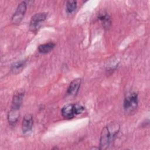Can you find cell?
Masks as SVG:
<instances>
[{
	"label": "cell",
	"mask_w": 150,
	"mask_h": 150,
	"mask_svg": "<svg viewBox=\"0 0 150 150\" xmlns=\"http://www.w3.org/2000/svg\"><path fill=\"white\" fill-rule=\"evenodd\" d=\"M120 125L117 122H111L105 126L101 132L100 139V149H107L115 139L118 131Z\"/></svg>",
	"instance_id": "obj_1"
},
{
	"label": "cell",
	"mask_w": 150,
	"mask_h": 150,
	"mask_svg": "<svg viewBox=\"0 0 150 150\" xmlns=\"http://www.w3.org/2000/svg\"><path fill=\"white\" fill-rule=\"evenodd\" d=\"M138 105V98L137 93L135 92H132L128 94L125 97L123 107L125 111L127 113L131 114L135 111Z\"/></svg>",
	"instance_id": "obj_2"
},
{
	"label": "cell",
	"mask_w": 150,
	"mask_h": 150,
	"mask_svg": "<svg viewBox=\"0 0 150 150\" xmlns=\"http://www.w3.org/2000/svg\"><path fill=\"white\" fill-rule=\"evenodd\" d=\"M47 13L39 12L35 14L30 19L29 29L32 32H36L41 27L44 21L46 19Z\"/></svg>",
	"instance_id": "obj_3"
},
{
	"label": "cell",
	"mask_w": 150,
	"mask_h": 150,
	"mask_svg": "<svg viewBox=\"0 0 150 150\" xmlns=\"http://www.w3.org/2000/svg\"><path fill=\"white\" fill-rule=\"evenodd\" d=\"M27 5L25 1H22L19 4L16 11L12 16L11 21L13 24L18 25L21 23L23 19L25 12L26 11Z\"/></svg>",
	"instance_id": "obj_4"
},
{
	"label": "cell",
	"mask_w": 150,
	"mask_h": 150,
	"mask_svg": "<svg viewBox=\"0 0 150 150\" xmlns=\"http://www.w3.org/2000/svg\"><path fill=\"white\" fill-rule=\"evenodd\" d=\"M25 95V91L22 89L18 90L13 94L11 110L18 111L22 105L23 99Z\"/></svg>",
	"instance_id": "obj_5"
},
{
	"label": "cell",
	"mask_w": 150,
	"mask_h": 150,
	"mask_svg": "<svg viewBox=\"0 0 150 150\" xmlns=\"http://www.w3.org/2000/svg\"><path fill=\"white\" fill-rule=\"evenodd\" d=\"M33 124V121L32 115L29 114L25 115L22 122V130L24 134H29L31 132Z\"/></svg>",
	"instance_id": "obj_6"
},
{
	"label": "cell",
	"mask_w": 150,
	"mask_h": 150,
	"mask_svg": "<svg viewBox=\"0 0 150 150\" xmlns=\"http://www.w3.org/2000/svg\"><path fill=\"white\" fill-rule=\"evenodd\" d=\"M62 116L67 120L73 118L76 114L74 104H70L64 105L61 110Z\"/></svg>",
	"instance_id": "obj_7"
},
{
	"label": "cell",
	"mask_w": 150,
	"mask_h": 150,
	"mask_svg": "<svg viewBox=\"0 0 150 150\" xmlns=\"http://www.w3.org/2000/svg\"><path fill=\"white\" fill-rule=\"evenodd\" d=\"M81 82V79L80 78H77L71 81L67 88V94L70 96H76L79 92Z\"/></svg>",
	"instance_id": "obj_8"
},
{
	"label": "cell",
	"mask_w": 150,
	"mask_h": 150,
	"mask_svg": "<svg viewBox=\"0 0 150 150\" xmlns=\"http://www.w3.org/2000/svg\"><path fill=\"white\" fill-rule=\"evenodd\" d=\"M97 18L101 21L104 29H108L110 28L111 24V21L109 15L106 11H103L100 12L98 13Z\"/></svg>",
	"instance_id": "obj_9"
},
{
	"label": "cell",
	"mask_w": 150,
	"mask_h": 150,
	"mask_svg": "<svg viewBox=\"0 0 150 150\" xmlns=\"http://www.w3.org/2000/svg\"><path fill=\"white\" fill-rule=\"evenodd\" d=\"M26 60H22L13 63L11 67L12 72L14 74H18L22 71L24 67L26 66Z\"/></svg>",
	"instance_id": "obj_10"
},
{
	"label": "cell",
	"mask_w": 150,
	"mask_h": 150,
	"mask_svg": "<svg viewBox=\"0 0 150 150\" xmlns=\"http://www.w3.org/2000/svg\"><path fill=\"white\" fill-rule=\"evenodd\" d=\"M55 43L53 42H48L44 44L40 45L38 46V51L42 54H46L52 51L55 47Z\"/></svg>",
	"instance_id": "obj_11"
},
{
	"label": "cell",
	"mask_w": 150,
	"mask_h": 150,
	"mask_svg": "<svg viewBox=\"0 0 150 150\" xmlns=\"http://www.w3.org/2000/svg\"><path fill=\"white\" fill-rule=\"evenodd\" d=\"M19 115L18 111L11 110L9 111L8 114V120L11 125H15L18 121Z\"/></svg>",
	"instance_id": "obj_12"
},
{
	"label": "cell",
	"mask_w": 150,
	"mask_h": 150,
	"mask_svg": "<svg viewBox=\"0 0 150 150\" xmlns=\"http://www.w3.org/2000/svg\"><path fill=\"white\" fill-rule=\"evenodd\" d=\"M77 8V1H68L66 2V11L69 13H72L76 10Z\"/></svg>",
	"instance_id": "obj_13"
},
{
	"label": "cell",
	"mask_w": 150,
	"mask_h": 150,
	"mask_svg": "<svg viewBox=\"0 0 150 150\" xmlns=\"http://www.w3.org/2000/svg\"><path fill=\"white\" fill-rule=\"evenodd\" d=\"M74 106H75V110H76V112L77 115L81 113L84 110V107L80 104H77V103L74 104Z\"/></svg>",
	"instance_id": "obj_14"
}]
</instances>
